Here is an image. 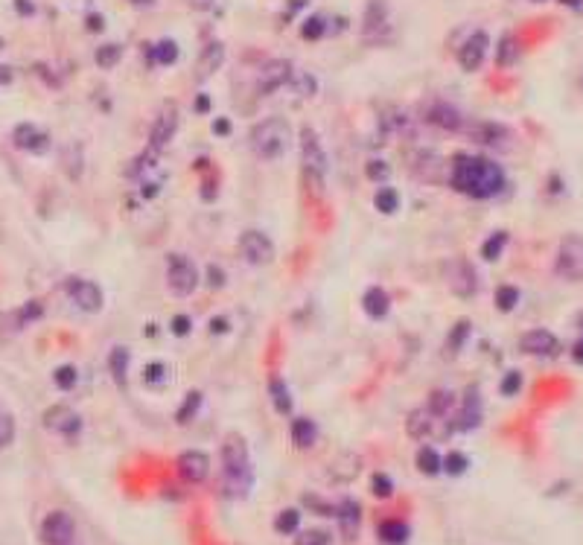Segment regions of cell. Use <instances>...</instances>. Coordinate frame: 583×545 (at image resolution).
<instances>
[{
	"instance_id": "cell-1",
	"label": "cell",
	"mask_w": 583,
	"mask_h": 545,
	"mask_svg": "<svg viewBox=\"0 0 583 545\" xmlns=\"http://www.w3.org/2000/svg\"><path fill=\"white\" fill-rule=\"evenodd\" d=\"M452 187L470 199H493L504 187V172L496 161L479 155H455L452 158Z\"/></svg>"
},
{
	"instance_id": "cell-2",
	"label": "cell",
	"mask_w": 583,
	"mask_h": 545,
	"mask_svg": "<svg viewBox=\"0 0 583 545\" xmlns=\"http://www.w3.org/2000/svg\"><path fill=\"white\" fill-rule=\"evenodd\" d=\"M222 496L227 498H245L251 493L254 484V466H251V452L242 434H227L222 441Z\"/></svg>"
},
{
	"instance_id": "cell-3",
	"label": "cell",
	"mask_w": 583,
	"mask_h": 545,
	"mask_svg": "<svg viewBox=\"0 0 583 545\" xmlns=\"http://www.w3.org/2000/svg\"><path fill=\"white\" fill-rule=\"evenodd\" d=\"M292 146V129L283 117H269L251 129V149L263 161H278Z\"/></svg>"
},
{
	"instance_id": "cell-4",
	"label": "cell",
	"mask_w": 583,
	"mask_h": 545,
	"mask_svg": "<svg viewBox=\"0 0 583 545\" xmlns=\"http://www.w3.org/2000/svg\"><path fill=\"white\" fill-rule=\"evenodd\" d=\"M554 275L560 280H572V283L583 280V236L572 234L560 242L557 260H554Z\"/></svg>"
},
{
	"instance_id": "cell-5",
	"label": "cell",
	"mask_w": 583,
	"mask_h": 545,
	"mask_svg": "<svg viewBox=\"0 0 583 545\" xmlns=\"http://www.w3.org/2000/svg\"><path fill=\"white\" fill-rule=\"evenodd\" d=\"M166 286H170V292L175 298H190L195 292L198 271H195V266L187 260V257L173 254L170 260H166Z\"/></svg>"
},
{
	"instance_id": "cell-6",
	"label": "cell",
	"mask_w": 583,
	"mask_h": 545,
	"mask_svg": "<svg viewBox=\"0 0 583 545\" xmlns=\"http://www.w3.org/2000/svg\"><path fill=\"white\" fill-rule=\"evenodd\" d=\"M301 149H303V172L315 178V184L321 190V181H324V172H327V152L312 129L301 131Z\"/></svg>"
},
{
	"instance_id": "cell-7",
	"label": "cell",
	"mask_w": 583,
	"mask_h": 545,
	"mask_svg": "<svg viewBox=\"0 0 583 545\" xmlns=\"http://www.w3.org/2000/svg\"><path fill=\"white\" fill-rule=\"evenodd\" d=\"M76 537V522L67 510H53L41 522V542L44 545H70Z\"/></svg>"
},
{
	"instance_id": "cell-8",
	"label": "cell",
	"mask_w": 583,
	"mask_h": 545,
	"mask_svg": "<svg viewBox=\"0 0 583 545\" xmlns=\"http://www.w3.org/2000/svg\"><path fill=\"white\" fill-rule=\"evenodd\" d=\"M239 257L251 266H266L274 260V242L263 231H245L239 234Z\"/></svg>"
},
{
	"instance_id": "cell-9",
	"label": "cell",
	"mask_w": 583,
	"mask_h": 545,
	"mask_svg": "<svg viewBox=\"0 0 583 545\" xmlns=\"http://www.w3.org/2000/svg\"><path fill=\"white\" fill-rule=\"evenodd\" d=\"M67 298L73 300V307L82 309V312H99L102 309V289L94 280H82V277L67 280Z\"/></svg>"
},
{
	"instance_id": "cell-10",
	"label": "cell",
	"mask_w": 583,
	"mask_h": 545,
	"mask_svg": "<svg viewBox=\"0 0 583 545\" xmlns=\"http://www.w3.org/2000/svg\"><path fill=\"white\" fill-rule=\"evenodd\" d=\"M44 426L56 434H65V437H76L82 432V417L73 412L67 405H50L44 412Z\"/></svg>"
},
{
	"instance_id": "cell-11",
	"label": "cell",
	"mask_w": 583,
	"mask_h": 545,
	"mask_svg": "<svg viewBox=\"0 0 583 545\" xmlns=\"http://www.w3.org/2000/svg\"><path fill=\"white\" fill-rule=\"evenodd\" d=\"M447 283L458 298H472L475 289H479V277H475V271L467 260H452L447 266Z\"/></svg>"
},
{
	"instance_id": "cell-12",
	"label": "cell",
	"mask_w": 583,
	"mask_h": 545,
	"mask_svg": "<svg viewBox=\"0 0 583 545\" xmlns=\"http://www.w3.org/2000/svg\"><path fill=\"white\" fill-rule=\"evenodd\" d=\"M178 475L187 484H202L210 475V458L198 449H187L178 455Z\"/></svg>"
},
{
	"instance_id": "cell-13",
	"label": "cell",
	"mask_w": 583,
	"mask_h": 545,
	"mask_svg": "<svg viewBox=\"0 0 583 545\" xmlns=\"http://www.w3.org/2000/svg\"><path fill=\"white\" fill-rule=\"evenodd\" d=\"M175 129H178V108L173 102H166L163 108L158 111V117H155V123H152V134H149V140H152V146L155 149H163L166 143L173 140V134H175Z\"/></svg>"
},
{
	"instance_id": "cell-14",
	"label": "cell",
	"mask_w": 583,
	"mask_h": 545,
	"mask_svg": "<svg viewBox=\"0 0 583 545\" xmlns=\"http://www.w3.org/2000/svg\"><path fill=\"white\" fill-rule=\"evenodd\" d=\"M12 143L18 149H24V152H47L50 138H47V131L33 126V123H21L12 131Z\"/></svg>"
},
{
	"instance_id": "cell-15",
	"label": "cell",
	"mask_w": 583,
	"mask_h": 545,
	"mask_svg": "<svg viewBox=\"0 0 583 545\" xmlns=\"http://www.w3.org/2000/svg\"><path fill=\"white\" fill-rule=\"evenodd\" d=\"M519 347H522V353H531V356H551L557 353V336L551 330H528L522 341H519Z\"/></svg>"
},
{
	"instance_id": "cell-16",
	"label": "cell",
	"mask_w": 583,
	"mask_h": 545,
	"mask_svg": "<svg viewBox=\"0 0 583 545\" xmlns=\"http://www.w3.org/2000/svg\"><path fill=\"white\" fill-rule=\"evenodd\" d=\"M484 56H487V35L475 33V35H470L461 44V50H458V62H461L464 70H479L484 65Z\"/></svg>"
},
{
	"instance_id": "cell-17",
	"label": "cell",
	"mask_w": 583,
	"mask_h": 545,
	"mask_svg": "<svg viewBox=\"0 0 583 545\" xmlns=\"http://www.w3.org/2000/svg\"><path fill=\"white\" fill-rule=\"evenodd\" d=\"M292 76H295V67L289 62H269L259 73V90L263 94H271V90H278L280 85H289Z\"/></svg>"
},
{
	"instance_id": "cell-18",
	"label": "cell",
	"mask_w": 583,
	"mask_h": 545,
	"mask_svg": "<svg viewBox=\"0 0 583 545\" xmlns=\"http://www.w3.org/2000/svg\"><path fill=\"white\" fill-rule=\"evenodd\" d=\"M426 120H429L432 126L443 129V131H458V129L464 126L461 111H458L455 105H449V102H435L432 108L426 111Z\"/></svg>"
},
{
	"instance_id": "cell-19",
	"label": "cell",
	"mask_w": 583,
	"mask_h": 545,
	"mask_svg": "<svg viewBox=\"0 0 583 545\" xmlns=\"http://www.w3.org/2000/svg\"><path fill=\"white\" fill-rule=\"evenodd\" d=\"M481 408H484V402H481V393H479V388H467V393H464V402H461V412H458V429H475L481 423Z\"/></svg>"
},
{
	"instance_id": "cell-20",
	"label": "cell",
	"mask_w": 583,
	"mask_h": 545,
	"mask_svg": "<svg viewBox=\"0 0 583 545\" xmlns=\"http://www.w3.org/2000/svg\"><path fill=\"white\" fill-rule=\"evenodd\" d=\"M335 513V519H339V528H342V534L344 539H353L359 534V528H362V507L353 502V498H344V502L333 510Z\"/></svg>"
},
{
	"instance_id": "cell-21",
	"label": "cell",
	"mask_w": 583,
	"mask_h": 545,
	"mask_svg": "<svg viewBox=\"0 0 583 545\" xmlns=\"http://www.w3.org/2000/svg\"><path fill=\"white\" fill-rule=\"evenodd\" d=\"M225 62V44L222 41H210L207 47H205V53H202V58H198V67H195V76L198 79H210L213 73L219 70V65Z\"/></svg>"
},
{
	"instance_id": "cell-22",
	"label": "cell",
	"mask_w": 583,
	"mask_h": 545,
	"mask_svg": "<svg viewBox=\"0 0 583 545\" xmlns=\"http://www.w3.org/2000/svg\"><path fill=\"white\" fill-rule=\"evenodd\" d=\"M472 140L484 143V146H493V149H502V146H508L511 131L504 126H499V123H479L472 129Z\"/></svg>"
},
{
	"instance_id": "cell-23",
	"label": "cell",
	"mask_w": 583,
	"mask_h": 545,
	"mask_svg": "<svg viewBox=\"0 0 583 545\" xmlns=\"http://www.w3.org/2000/svg\"><path fill=\"white\" fill-rule=\"evenodd\" d=\"M362 309L371 315V318H385L388 309H391V298L385 289H379V286H371L365 295H362Z\"/></svg>"
},
{
	"instance_id": "cell-24",
	"label": "cell",
	"mask_w": 583,
	"mask_h": 545,
	"mask_svg": "<svg viewBox=\"0 0 583 545\" xmlns=\"http://www.w3.org/2000/svg\"><path fill=\"white\" fill-rule=\"evenodd\" d=\"M432 414L426 412V408H417V412H411L408 417H406V432H408V437H414V441H423V437H429L432 434Z\"/></svg>"
},
{
	"instance_id": "cell-25",
	"label": "cell",
	"mask_w": 583,
	"mask_h": 545,
	"mask_svg": "<svg viewBox=\"0 0 583 545\" xmlns=\"http://www.w3.org/2000/svg\"><path fill=\"white\" fill-rule=\"evenodd\" d=\"M452 405H455V393L449 388H438L429 393V400H426V412L432 414V417H447L452 412Z\"/></svg>"
},
{
	"instance_id": "cell-26",
	"label": "cell",
	"mask_w": 583,
	"mask_h": 545,
	"mask_svg": "<svg viewBox=\"0 0 583 545\" xmlns=\"http://www.w3.org/2000/svg\"><path fill=\"white\" fill-rule=\"evenodd\" d=\"M269 397H271L274 408H278V414L292 417V391L286 388V382L280 380V376H274V380H269Z\"/></svg>"
},
{
	"instance_id": "cell-27",
	"label": "cell",
	"mask_w": 583,
	"mask_h": 545,
	"mask_svg": "<svg viewBox=\"0 0 583 545\" xmlns=\"http://www.w3.org/2000/svg\"><path fill=\"white\" fill-rule=\"evenodd\" d=\"M292 441H295L298 446H312L318 441V426L312 420H306V417H295L292 420Z\"/></svg>"
},
{
	"instance_id": "cell-28",
	"label": "cell",
	"mask_w": 583,
	"mask_h": 545,
	"mask_svg": "<svg viewBox=\"0 0 583 545\" xmlns=\"http://www.w3.org/2000/svg\"><path fill=\"white\" fill-rule=\"evenodd\" d=\"M379 539L388 542V545H403L408 539V525L400 519H388L379 525Z\"/></svg>"
},
{
	"instance_id": "cell-29",
	"label": "cell",
	"mask_w": 583,
	"mask_h": 545,
	"mask_svg": "<svg viewBox=\"0 0 583 545\" xmlns=\"http://www.w3.org/2000/svg\"><path fill=\"white\" fill-rule=\"evenodd\" d=\"M519 53H522V47H519V41L513 35H504L499 41V53H496V62L499 67H513L519 62Z\"/></svg>"
},
{
	"instance_id": "cell-30",
	"label": "cell",
	"mask_w": 583,
	"mask_h": 545,
	"mask_svg": "<svg viewBox=\"0 0 583 545\" xmlns=\"http://www.w3.org/2000/svg\"><path fill=\"white\" fill-rule=\"evenodd\" d=\"M178 58V44L173 38H163L158 41L155 47L149 50V62H158V65H173Z\"/></svg>"
},
{
	"instance_id": "cell-31",
	"label": "cell",
	"mask_w": 583,
	"mask_h": 545,
	"mask_svg": "<svg viewBox=\"0 0 583 545\" xmlns=\"http://www.w3.org/2000/svg\"><path fill=\"white\" fill-rule=\"evenodd\" d=\"M301 528V510L298 507H286L278 513V519H274V531L289 537V534H295Z\"/></svg>"
},
{
	"instance_id": "cell-32",
	"label": "cell",
	"mask_w": 583,
	"mask_h": 545,
	"mask_svg": "<svg viewBox=\"0 0 583 545\" xmlns=\"http://www.w3.org/2000/svg\"><path fill=\"white\" fill-rule=\"evenodd\" d=\"M417 469H420L423 475H438L440 469H443V458L438 455L432 446H423V449L417 452Z\"/></svg>"
},
{
	"instance_id": "cell-33",
	"label": "cell",
	"mask_w": 583,
	"mask_h": 545,
	"mask_svg": "<svg viewBox=\"0 0 583 545\" xmlns=\"http://www.w3.org/2000/svg\"><path fill=\"white\" fill-rule=\"evenodd\" d=\"M504 245H508V234H504V231L490 234L484 239V245H481V257H484L487 263H496L499 257H502V251H504Z\"/></svg>"
},
{
	"instance_id": "cell-34",
	"label": "cell",
	"mask_w": 583,
	"mask_h": 545,
	"mask_svg": "<svg viewBox=\"0 0 583 545\" xmlns=\"http://www.w3.org/2000/svg\"><path fill=\"white\" fill-rule=\"evenodd\" d=\"M126 371H129V350L126 347H114L111 350V376L120 388L126 385Z\"/></svg>"
},
{
	"instance_id": "cell-35",
	"label": "cell",
	"mask_w": 583,
	"mask_h": 545,
	"mask_svg": "<svg viewBox=\"0 0 583 545\" xmlns=\"http://www.w3.org/2000/svg\"><path fill=\"white\" fill-rule=\"evenodd\" d=\"M516 304H519V289H516V286H511V283L499 286V289H496V309L499 312H511V309H516Z\"/></svg>"
},
{
	"instance_id": "cell-36",
	"label": "cell",
	"mask_w": 583,
	"mask_h": 545,
	"mask_svg": "<svg viewBox=\"0 0 583 545\" xmlns=\"http://www.w3.org/2000/svg\"><path fill=\"white\" fill-rule=\"evenodd\" d=\"M374 204H376L379 213H394V210L400 207V193H397L394 187H379Z\"/></svg>"
},
{
	"instance_id": "cell-37",
	"label": "cell",
	"mask_w": 583,
	"mask_h": 545,
	"mask_svg": "<svg viewBox=\"0 0 583 545\" xmlns=\"http://www.w3.org/2000/svg\"><path fill=\"white\" fill-rule=\"evenodd\" d=\"M324 33H327V18H324V15H312V18H306V24L301 26V35L306 41H318Z\"/></svg>"
},
{
	"instance_id": "cell-38",
	"label": "cell",
	"mask_w": 583,
	"mask_h": 545,
	"mask_svg": "<svg viewBox=\"0 0 583 545\" xmlns=\"http://www.w3.org/2000/svg\"><path fill=\"white\" fill-rule=\"evenodd\" d=\"M470 339V321H458L452 330H449V339H447V350L449 353H458L464 347V341Z\"/></svg>"
},
{
	"instance_id": "cell-39",
	"label": "cell",
	"mask_w": 583,
	"mask_h": 545,
	"mask_svg": "<svg viewBox=\"0 0 583 545\" xmlns=\"http://www.w3.org/2000/svg\"><path fill=\"white\" fill-rule=\"evenodd\" d=\"M120 56H122L120 44H102V47L97 50V65L99 67H114L120 62Z\"/></svg>"
},
{
	"instance_id": "cell-40",
	"label": "cell",
	"mask_w": 583,
	"mask_h": 545,
	"mask_svg": "<svg viewBox=\"0 0 583 545\" xmlns=\"http://www.w3.org/2000/svg\"><path fill=\"white\" fill-rule=\"evenodd\" d=\"M198 405H202V393L198 391H190L187 393V400H184V405L178 408V423H190L198 412Z\"/></svg>"
},
{
	"instance_id": "cell-41",
	"label": "cell",
	"mask_w": 583,
	"mask_h": 545,
	"mask_svg": "<svg viewBox=\"0 0 583 545\" xmlns=\"http://www.w3.org/2000/svg\"><path fill=\"white\" fill-rule=\"evenodd\" d=\"M76 380H79V373H76L73 365H61V368H56V373H53V382H56L61 391H73Z\"/></svg>"
},
{
	"instance_id": "cell-42",
	"label": "cell",
	"mask_w": 583,
	"mask_h": 545,
	"mask_svg": "<svg viewBox=\"0 0 583 545\" xmlns=\"http://www.w3.org/2000/svg\"><path fill=\"white\" fill-rule=\"evenodd\" d=\"M143 382L152 385V388H161L166 382V365H163V361H152V365H146Z\"/></svg>"
},
{
	"instance_id": "cell-43",
	"label": "cell",
	"mask_w": 583,
	"mask_h": 545,
	"mask_svg": "<svg viewBox=\"0 0 583 545\" xmlns=\"http://www.w3.org/2000/svg\"><path fill=\"white\" fill-rule=\"evenodd\" d=\"M295 545H330V531H324V528H310V531H301Z\"/></svg>"
},
{
	"instance_id": "cell-44",
	"label": "cell",
	"mask_w": 583,
	"mask_h": 545,
	"mask_svg": "<svg viewBox=\"0 0 583 545\" xmlns=\"http://www.w3.org/2000/svg\"><path fill=\"white\" fill-rule=\"evenodd\" d=\"M41 315H44V304H41V300H29V304H26L18 315H15V318H18V327H26V324L38 321Z\"/></svg>"
},
{
	"instance_id": "cell-45",
	"label": "cell",
	"mask_w": 583,
	"mask_h": 545,
	"mask_svg": "<svg viewBox=\"0 0 583 545\" xmlns=\"http://www.w3.org/2000/svg\"><path fill=\"white\" fill-rule=\"evenodd\" d=\"M467 466H470V461H467L464 452H449V455L443 458V469H447L449 475H461Z\"/></svg>"
},
{
	"instance_id": "cell-46",
	"label": "cell",
	"mask_w": 583,
	"mask_h": 545,
	"mask_svg": "<svg viewBox=\"0 0 583 545\" xmlns=\"http://www.w3.org/2000/svg\"><path fill=\"white\" fill-rule=\"evenodd\" d=\"M371 490H374V496H379V498H388V496L394 493V484H391V478H388V475L376 473V475L371 478Z\"/></svg>"
},
{
	"instance_id": "cell-47",
	"label": "cell",
	"mask_w": 583,
	"mask_h": 545,
	"mask_svg": "<svg viewBox=\"0 0 583 545\" xmlns=\"http://www.w3.org/2000/svg\"><path fill=\"white\" fill-rule=\"evenodd\" d=\"M12 441H15V420L0 412V449L9 446Z\"/></svg>"
},
{
	"instance_id": "cell-48",
	"label": "cell",
	"mask_w": 583,
	"mask_h": 545,
	"mask_svg": "<svg viewBox=\"0 0 583 545\" xmlns=\"http://www.w3.org/2000/svg\"><path fill=\"white\" fill-rule=\"evenodd\" d=\"M388 175H391V170H388V163H382V161H371L367 163V178L371 181H388Z\"/></svg>"
},
{
	"instance_id": "cell-49",
	"label": "cell",
	"mask_w": 583,
	"mask_h": 545,
	"mask_svg": "<svg viewBox=\"0 0 583 545\" xmlns=\"http://www.w3.org/2000/svg\"><path fill=\"white\" fill-rule=\"evenodd\" d=\"M519 385H522V373H519V371H511V373L502 380V393H508V397H513V393L519 391Z\"/></svg>"
},
{
	"instance_id": "cell-50",
	"label": "cell",
	"mask_w": 583,
	"mask_h": 545,
	"mask_svg": "<svg viewBox=\"0 0 583 545\" xmlns=\"http://www.w3.org/2000/svg\"><path fill=\"white\" fill-rule=\"evenodd\" d=\"M170 330L175 332V336H181V339H184V336H190L193 324H190V318H187V315H175V318H173V324H170Z\"/></svg>"
},
{
	"instance_id": "cell-51",
	"label": "cell",
	"mask_w": 583,
	"mask_h": 545,
	"mask_svg": "<svg viewBox=\"0 0 583 545\" xmlns=\"http://www.w3.org/2000/svg\"><path fill=\"white\" fill-rule=\"evenodd\" d=\"M213 131H216L219 138H227V134H231V120H216V123H213Z\"/></svg>"
},
{
	"instance_id": "cell-52",
	"label": "cell",
	"mask_w": 583,
	"mask_h": 545,
	"mask_svg": "<svg viewBox=\"0 0 583 545\" xmlns=\"http://www.w3.org/2000/svg\"><path fill=\"white\" fill-rule=\"evenodd\" d=\"M210 283H213V286H222V283H225V271H219L216 266H213V268H210Z\"/></svg>"
},
{
	"instance_id": "cell-53",
	"label": "cell",
	"mask_w": 583,
	"mask_h": 545,
	"mask_svg": "<svg viewBox=\"0 0 583 545\" xmlns=\"http://www.w3.org/2000/svg\"><path fill=\"white\" fill-rule=\"evenodd\" d=\"M207 108H210V99L202 94V97H195V111L198 114H207Z\"/></svg>"
},
{
	"instance_id": "cell-54",
	"label": "cell",
	"mask_w": 583,
	"mask_h": 545,
	"mask_svg": "<svg viewBox=\"0 0 583 545\" xmlns=\"http://www.w3.org/2000/svg\"><path fill=\"white\" fill-rule=\"evenodd\" d=\"M572 356H575V361H580V365H583V339L572 347Z\"/></svg>"
},
{
	"instance_id": "cell-55",
	"label": "cell",
	"mask_w": 583,
	"mask_h": 545,
	"mask_svg": "<svg viewBox=\"0 0 583 545\" xmlns=\"http://www.w3.org/2000/svg\"><path fill=\"white\" fill-rule=\"evenodd\" d=\"M219 330L222 332L227 330V318H213V332H219Z\"/></svg>"
},
{
	"instance_id": "cell-56",
	"label": "cell",
	"mask_w": 583,
	"mask_h": 545,
	"mask_svg": "<svg viewBox=\"0 0 583 545\" xmlns=\"http://www.w3.org/2000/svg\"><path fill=\"white\" fill-rule=\"evenodd\" d=\"M102 21H99V15H88V29H99Z\"/></svg>"
},
{
	"instance_id": "cell-57",
	"label": "cell",
	"mask_w": 583,
	"mask_h": 545,
	"mask_svg": "<svg viewBox=\"0 0 583 545\" xmlns=\"http://www.w3.org/2000/svg\"><path fill=\"white\" fill-rule=\"evenodd\" d=\"M190 3H193L195 9H207V6L213 3V0H190Z\"/></svg>"
},
{
	"instance_id": "cell-58",
	"label": "cell",
	"mask_w": 583,
	"mask_h": 545,
	"mask_svg": "<svg viewBox=\"0 0 583 545\" xmlns=\"http://www.w3.org/2000/svg\"><path fill=\"white\" fill-rule=\"evenodd\" d=\"M303 3H306V0H292V9H301Z\"/></svg>"
},
{
	"instance_id": "cell-59",
	"label": "cell",
	"mask_w": 583,
	"mask_h": 545,
	"mask_svg": "<svg viewBox=\"0 0 583 545\" xmlns=\"http://www.w3.org/2000/svg\"><path fill=\"white\" fill-rule=\"evenodd\" d=\"M566 6H580V0H563Z\"/></svg>"
},
{
	"instance_id": "cell-60",
	"label": "cell",
	"mask_w": 583,
	"mask_h": 545,
	"mask_svg": "<svg viewBox=\"0 0 583 545\" xmlns=\"http://www.w3.org/2000/svg\"><path fill=\"white\" fill-rule=\"evenodd\" d=\"M131 3H137V6H146V3H152V0H131Z\"/></svg>"
},
{
	"instance_id": "cell-61",
	"label": "cell",
	"mask_w": 583,
	"mask_h": 545,
	"mask_svg": "<svg viewBox=\"0 0 583 545\" xmlns=\"http://www.w3.org/2000/svg\"><path fill=\"white\" fill-rule=\"evenodd\" d=\"M577 327H580V332H583V312L577 315Z\"/></svg>"
},
{
	"instance_id": "cell-62",
	"label": "cell",
	"mask_w": 583,
	"mask_h": 545,
	"mask_svg": "<svg viewBox=\"0 0 583 545\" xmlns=\"http://www.w3.org/2000/svg\"><path fill=\"white\" fill-rule=\"evenodd\" d=\"M536 3H540V0H536Z\"/></svg>"
}]
</instances>
